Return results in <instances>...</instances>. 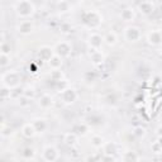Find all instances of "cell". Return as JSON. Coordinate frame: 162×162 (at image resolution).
Segmentation results:
<instances>
[{
  "instance_id": "277c9868",
  "label": "cell",
  "mask_w": 162,
  "mask_h": 162,
  "mask_svg": "<svg viewBox=\"0 0 162 162\" xmlns=\"http://www.w3.org/2000/svg\"><path fill=\"white\" fill-rule=\"evenodd\" d=\"M162 41V34L161 32H151V33L148 34V42L152 43V45H158V43H161Z\"/></svg>"
},
{
  "instance_id": "5b68a950",
  "label": "cell",
  "mask_w": 162,
  "mask_h": 162,
  "mask_svg": "<svg viewBox=\"0 0 162 162\" xmlns=\"http://www.w3.org/2000/svg\"><path fill=\"white\" fill-rule=\"evenodd\" d=\"M138 9L141 10V12H143L144 14H148L153 10V3L151 1H143L138 5Z\"/></svg>"
},
{
  "instance_id": "52a82bcc",
  "label": "cell",
  "mask_w": 162,
  "mask_h": 162,
  "mask_svg": "<svg viewBox=\"0 0 162 162\" xmlns=\"http://www.w3.org/2000/svg\"><path fill=\"white\" fill-rule=\"evenodd\" d=\"M34 132H36V128L33 124H27V126L23 127V134L25 137H33L34 136Z\"/></svg>"
},
{
  "instance_id": "30bf717a",
  "label": "cell",
  "mask_w": 162,
  "mask_h": 162,
  "mask_svg": "<svg viewBox=\"0 0 162 162\" xmlns=\"http://www.w3.org/2000/svg\"><path fill=\"white\" fill-rule=\"evenodd\" d=\"M105 41H106L108 45H110V46L115 45V42H117V36H115V33H113V32L108 33L106 37H105Z\"/></svg>"
},
{
  "instance_id": "3957f363",
  "label": "cell",
  "mask_w": 162,
  "mask_h": 162,
  "mask_svg": "<svg viewBox=\"0 0 162 162\" xmlns=\"http://www.w3.org/2000/svg\"><path fill=\"white\" fill-rule=\"evenodd\" d=\"M32 29H33V23L30 20H23L18 25V32L22 34H28L32 32Z\"/></svg>"
},
{
  "instance_id": "8fae6325",
  "label": "cell",
  "mask_w": 162,
  "mask_h": 162,
  "mask_svg": "<svg viewBox=\"0 0 162 162\" xmlns=\"http://www.w3.org/2000/svg\"><path fill=\"white\" fill-rule=\"evenodd\" d=\"M0 58H1V66L5 67V66L8 65V55H3V53H1Z\"/></svg>"
},
{
  "instance_id": "7a4b0ae2",
  "label": "cell",
  "mask_w": 162,
  "mask_h": 162,
  "mask_svg": "<svg viewBox=\"0 0 162 162\" xmlns=\"http://www.w3.org/2000/svg\"><path fill=\"white\" fill-rule=\"evenodd\" d=\"M141 37V32L137 27H128L126 28V38L131 42H136Z\"/></svg>"
},
{
  "instance_id": "6da1fadb",
  "label": "cell",
  "mask_w": 162,
  "mask_h": 162,
  "mask_svg": "<svg viewBox=\"0 0 162 162\" xmlns=\"http://www.w3.org/2000/svg\"><path fill=\"white\" fill-rule=\"evenodd\" d=\"M13 7L19 17H23V18H28L30 15H33L34 10H36L33 3H30V1H17V3H14Z\"/></svg>"
},
{
  "instance_id": "9c48e42d",
  "label": "cell",
  "mask_w": 162,
  "mask_h": 162,
  "mask_svg": "<svg viewBox=\"0 0 162 162\" xmlns=\"http://www.w3.org/2000/svg\"><path fill=\"white\" fill-rule=\"evenodd\" d=\"M90 43H91V46H93V47L98 48L101 45V38H100L98 34H93V36L90 37Z\"/></svg>"
},
{
  "instance_id": "ba28073f",
  "label": "cell",
  "mask_w": 162,
  "mask_h": 162,
  "mask_svg": "<svg viewBox=\"0 0 162 162\" xmlns=\"http://www.w3.org/2000/svg\"><path fill=\"white\" fill-rule=\"evenodd\" d=\"M39 105L43 106V108L51 106V105H52V99H51L48 95H43L42 98H41V100H39Z\"/></svg>"
},
{
  "instance_id": "7c38bea8",
  "label": "cell",
  "mask_w": 162,
  "mask_h": 162,
  "mask_svg": "<svg viewBox=\"0 0 162 162\" xmlns=\"http://www.w3.org/2000/svg\"><path fill=\"white\" fill-rule=\"evenodd\" d=\"M93 141H94V146H101V138H99V137H95L94 139H93Z\"/></svg>"
},
{
  "instance_id": "8992f818",
  "label": "cell",
  "mask_w": 162,
  "mask_h": 162,
  "mask_svg": "<svg viewBox=\"0 0 162 162\" xmlns=\"http://www.w3.org/2000/svg\"><path fill=\"white\" fill-rule=\"evenodd\" d=\"M120 17L123 18V20H126V22H131L134 19V12H133V9L131 8H127V9H123V12L120 14Z\"/></svg>"
}]
</instances>
